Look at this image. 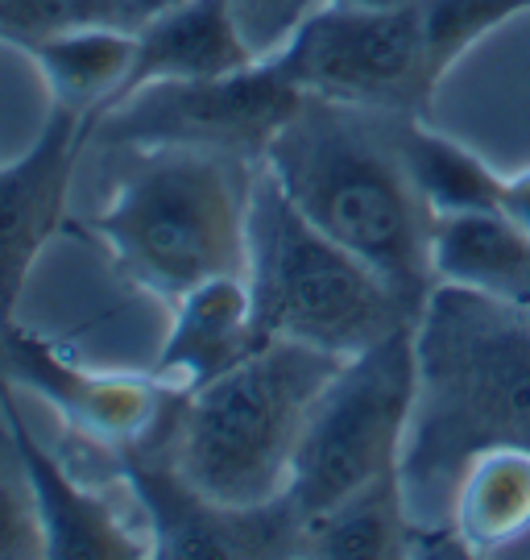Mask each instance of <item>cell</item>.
Returning a JSON list of instances; mask_svg holds the SVG:
<instances>
[{"instance_id": "18", "label": "cell", "mask_w": 530, "mask_h": 560, "mask_svg": "<svg viewBox=\"0 0 530 560\" xmlns=\"http://www.w3.org/2000/svg\"><path fill=\"white\" fill-rule=\"evenodd\" d=\"M414 520L402 490V474L381 478L353 499L332 506L328 515L307 523L303 557H332V560H390L411 557Z\"/></svg>"}, {"instance_id": "6", "label": "cell", "mask_w": 530, "mask_h": 560, "mask_svg": "<svg viewBox=\"0 0 530 560\" xmlns=\"http://www.w3.org/2000/svg\"><path fill=\"white\" fill-rule=\"evenodd\" d=\"M414 395H419L414 324L377 340L374 349L340 361V370L307 411L291 465L286 499L295 502L303 536L307 523L353 499L356 490L402 474Z\"/></svg>"}, {"instance_id": "3", "label": "cell", "mask_w": 530, "mask_h": 560, "mask_svg": "<svg viewBox=\"0 0 530 560\" xmlns=\"http://www.w3.org/2000/svg\"><path fill=\"white\" fill-rule=\"evenodd\" d=\"M125 154L133 166L83 221L120 279L170 307L199 282L245 275L257 162L191 145Z\"/></svg>"}, {"instance_id": "8", "label": "cell", "mask_w": 530, "mask_h": 560, "mask_svg": "<svg viewBox=\"0 0 530 560\" xmlns=\"http://www.w3.org/2000/svg\"><path fill=\"white\" fill-rule=\"evenodd\" d=\"M307 101L274 59H257L212 80L150 83L92 125L108 150L191 145L261 162L282 125Z\"/></svg>"}, {"instance_id": "19", "label": "cell", "mask_w": 530, "mask_h": 560, "mask_svg": "<svg viewBox=\"0 0 530 560\" xmlns=\"http://www.w3.org/2000/svg\"><path fill=\"white\" fill-rule=\"evenodd\" d=\"M402 150L411 162V175L435 217L456 212H490L502 203V175L469 145L427 129L419 117L402 120Z\"/></svg>"}, {"instance_id": "1", "label": "cell", "mask_w": 530, "mask_h": 560, "mask_svg": "<svg viewBox=\"0 0 530 560\" xmlns=\"http://www.w3.org/2000/svg\"><path fill=\"white\" fill-rule=\"evenodd\" d=\"M419 395L402 453V490L414 532L448 515L456 474L481 448H530L527 307L460 287H435L419 320Z\"/></svg>"}, {"instance_id": "25", "label": "cell", "mask_w": 530, "mask_h": 560, "mask_svg": "<svg viewBox=\"0 0 530 560\" xmlns=\"http://www.w3.org/2000/svg\"><path fill=\"white\" fill-rule=\"evenodd\" d=\"M175 4H182V0H125V13H129V25L138 30V25H145V21L166 13V9H175Z\"/></svg>"}, {"instance_id": "9", "label": "cell", "mask_w": 530, "mask_h": 560, "mask_svg": "<svg viewBox=\"0 0 530 560\" xmlns=\"http://www.w3.org/2000/svg\"><path fill=\"white\" fill-rule=\"evenodd\" d=\"M120 490L133 499L154 557L166 560H249L303 557V520L295 502L274 499L261 506H224L199 494L178 474L166 448L138 444L117 448Z\"/></svg>"}, {"instance_id": "26", "label": "cell", "mask_w": 530, "mask_h": 560, "mask_svg": "<svg viewBox=\"0 0 530 560\" xmlns=\"http://www.w3.org/2000/svg\"><path fill=\"white\" fill-rule=\"evenodd\" d=\"M328 4H340V9H365V13H381V9H407L414 0H328Z\"/></svg>"}, {"instance_id": "20", "label": "cell", "mask_w": 530, "mask_h": 560, "mask_svg": "<svg viewBox=\"0 0 530 560\" xmlns=\"http://www.w3.org/2000/svg\"><path fill=\"white\" fill-rule=\"evenodd\" d=\"M419 9H423L427 55L435 75L444 80L476 42L490 38L497 25H506L518 13H527L530 0H419Z\"/></svg>"}, {"instance_id": "28", "label": "cell", "mask_w": 530, "mask_h": 560, "mask_svg": "<svg viewBox=\"0 0 530 560\" xmlns=\"http://www.w3.org/2000/svg\"><path fill=\"white\" fill-rule=\"evenodd\" d=\"M522 307H527V316H530V300H527V303H522Z\"/></svg>"}, {"instance_id": "17", "label": "cell", "mask_w": 530, "mask_h": 560, "mask_svg": "<svg viewBox=\"0 0 530 560\" xmlns=\"http://www.w3.org/2000/svg\"><path fill=\"white\" fill-rule=\"evenodd\" d=\"M38 67L46 96L59 108L96 117L117 101L133 59H138V30L129 25H83L55 38H42L25 50Z\"/></svg>"}, {"instance_id": "7", "label": "cell", "mask_w": 530, "mask_h": 560, "mask_svg": "<svg viewBox=\"0 0 530 560\" xmlns=\"http://www.w3.org/2000/svg\"><path fill=\"white\" fill-rule=\"evenodd\" d=\"M303 96L419 117L432 101L435 75L419 0L407 9H340L323 4L274 55Z\"/></svg>"}, {"instance_id": "4", "label": "cell", "mask_w": 530, "mask_h": 560, "mask_svg": "<svg viewBox=\"0 0 530 560\" xmlns=\"http://www.w3.org/2000/svg\"><path fill=\"white\" fill-rule=\"evenodd\" d=\"M340 361L298 340H266L178 402L162 448L199 494L224 506L282 499L307 411Z\"/></svg>"}, {"instance_id": "23", "label": "cell", "mask_w": 530, "mask_h": 560, "mask_svg": "<svg viewBox=\"0 0 530 560\" xmlns=\"http://www.w3.org/2000/svg\"><path fill=\"white\" fill-rule=\"evenodd\" d=\"M323 4L328 0H228V13L257 59H274Z\"/></svg>"}, {"instance_id": "12", "label": "cell", "mask_w": 530, "mask_h": 560, "mask_svg": "<svg viewBox=\"0 0 530 560\" xmlns=\"http://www.w3.org/2000/svg\"><path fill=\"white\" fill-rule=\"evenodd\" d=\"M0 407L9 416L13 441H17L25 481L34 494V511L42 523V544L50 560H145L154 557L145 523L133 499L117 502L108 490L79 478L62 457L30 432L13 399V382H0Z\"/></svg>"}, {"instance_id": "22", "label": "cell", "mask_w": 530, "mask_h": 560, "mask_svg": "<svg viewBox=\"0 0 530 560\" xmlns=\"http://www.w3.org/2000/svg\"><path fill=\"white\" fill-rule=\"evenodd\" d=\"M30 557H46V544H42V523L34 511V494L25 481L13 428H9L4 407H0V560Z\"/></svg>"}, {"instance_id": "16", "label": "cell", "mask_w": 530, "mask_h": 560, "mask_svg": "<svg viewBox=\"0 0 530 560\" xmlns=\"http://www.w3.org/2000/svg\"><path fill=\"white\" fill-rule=\"evenodd\" d=\"M460 552L497 557L530 536V448H481L456 474L448 499Z\"/></svg>"}, {"instance_id": "27", "label": "cell", "mask_w": 530, "mask_h": 560, "mask_svg": "<svg viewBox=\"0 0 530 560\" xmlns=\"http://www.w3.org/2000/svg\"><path fill=\"white\" fill-rule=\"evenodd\" d=\"M0 382H9V324H0Z\"/></svg>"}, {"instance_id": "2", "label": "cell", "mask_w": 530, "mask_h": 560, "mask_svg": "<svg viewBox=\"0 0 530 560\" xmlns=\"http://www.w3.org/2000/svg\"><path fill=\"white\" fill-rule=\"evenodd\" d=\"M402 120L398 113L307 96L270 141L261 166L319 233L423 312L435 291V212L411 175Z\"/></svg>"}, {"instance_id": "21", "label": "cell", "mask_w": 530, "mask_h": 560, "mask_svg": "<svg viewBox=\"0 0 530 560\" xmlns=\"http://www.w3.org/2000/svg\"><path fill=\"white\" fill-rule=\"evenodd\" d=\"M83 25H129L125 0H0V42L21 50Z\"/></svg>"}, {"instance_id": "10", "label": "cell", "mask_w": 530, "mask_h": 560, "mask_svg": "<svg viewBox=\"0 0 530 560\" xmlns=\"http://www.w3.org/2000/svg\"><path fill=\"white\" fill-rule=\"evenodd\" d=\"M9 382L34 390L71 423V432L104 444L108 453L162 436L178 407V399L162 395L150 374L87 370L21 324H9Z\"/></svg>"}, {"instance_id": "13", "label": "cell", "mask_w": 530, "mask_h": 560, "mask_svg": "<svg viewBox=\"0 0 530 560\" xmlns=\"http://www.w3.org/2000/svg\"><path fill=\"white\" fill-rule=\"evenodd\" d=\"M254 349L257 332L249 282L245 275H220L170 303V328L145 374L162 395L187 399L199 386L228 374Z\"/></svg>"}, {"instance_id": "24", "label": "cell", "mask_w": 530, "mask_h": 560, "mask_svg": "<svg viewBox=\"0 0 530 560\" xmlns=\"http://www.w3.org/2000/svg\"><path fill=\"white\" fill-rule=\"evenodd\" d=\"M497 208L530 237V166L502 183V203Z\"/></svg>"}, {"instance_id": "15", "label": "cell", "mask_w": 530, "mask_h": 560, "mask_svg": "<svg viewBox=\"0 0 530 560\" xmlns=\"http://www.w3.org/2000/svg\"><path fill=\"white\" fill-rule=\"evenodd\" d=\"M435 287H460L490 300H530V237L502 212L435 217L432 229Z\"/></svg>"}, {"instance_id": "14", "label": "cell", "mask_w": 530, "mask_h": 560, "mask_svg": "<svg viewBox=\"0 0 530 560\" xmlns=\"http://www.w3.org/2000/svg\"><path fill=\"white\" fill-rule=\"evenodd\" d=\"M257 62V55L245 46L236 30L228 0H182L175 9L157 13L145 25H138V59L117 101L104 113H113L117 104L138 96L150 83H175V80H212L228 75ZM99 113V117H104ZM96 117V120H99Z\"/></svg>"}, {"instance_id": "11", "label": "cell", "mask_w": 530, "mask_h": 560, "mask_svg": "<svg viewBox=\"0 0 530 560\" xmlns=\"http://www.w3.org/2000/svg\"><path fill=\"white\" fill-rule=\"evenodd\" d=\"M92 117L50 104L38 141L0 166V324H17L25 282L71 212Z\"/></svg>"}, {"instance_id": "5", "label": "cell", "mask_w": 530, "mask_h": 560, "mask_svg": "<svg viewBox=\"0 0 530 560\" xmlns=\"http://www.w3.org/2000/svg\"><path fill=\"white\" fill-rule=\"evenodd\" d=\"M245 282L257 345L298 340L335 358H353L419 320V312L377 270L319 233L286 200L261 162L249 203Z\"/></svg>"}]
</instances>
